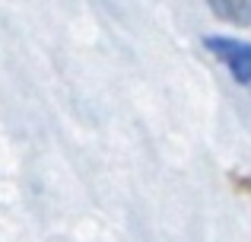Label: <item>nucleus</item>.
Wrapping results in <instances>:
<instances>
[{
    "label": "nucleus",
    "instance_id": "obj_2",
    "mask_svg": "<svg viewBox=\"0 0 251 242\" xmlns=\"http://www.w3.org/2000/svg\"><path fill=\"white\" fill-rule=\"evenodd\" d=\"M216 19L235 26V29H248L251 26V0H207Z\"/></svg>",
    "mask_w": 251,
    "mask_h": 242
},
{
    "label": "nucleus",
    "instance_id": "obj_1",
    "mask_svg": "<svg viewBox=\"0 0 251 242\" xmlns=\"http://www.w3.org/2000/svg\"><path fill=\"white\" fill-rule=\"evenodd\" d=\"M203 48L232 74L235 83H242V86L251 83V42H239V38L226 35H203Z\"/></svg>",
    "mask_w": 251,
    "mask_h": 242
}]
</instances>
